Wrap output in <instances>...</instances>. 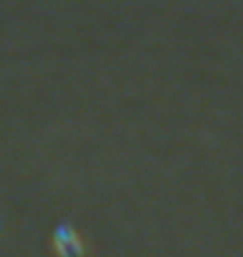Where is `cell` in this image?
Masks as SVG:
<instances>
[{
    "instance_id": "6da1fadb",
    "label": "cell",
    "mask_w": 243,
    "mask_h": 257,
    "mask_svg": "<svg viewBox=\"0 0 243 257\" xmlns=\"http://www.w3.org/2000/svg\"><path fill=\"white\" fill-rule=\"evenodd\" d=\"M54 247L59 257H84L87 252L85 242L80 240V235L69 227L57 229Z\"/></svg>"
}]
</instances>
